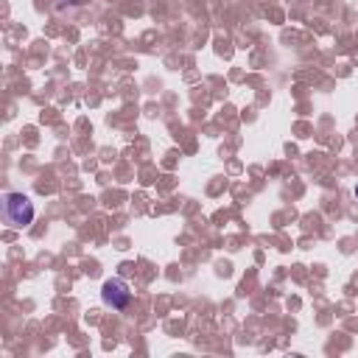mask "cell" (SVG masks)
<instances>
[{
    "label": "cell",
    "instance_id": "obj_1",
    "mask_svg": "<svg viewBox=\"0 0 358 358\" xmlns=\"http://www.w3.org/2000/svg\"><path fill=\"white\" fill-rule=\"evenodd\" d=\"M3 216L15 227H29L34 221V202L26 194H6L3 196Z\"/></svg>",
    "mask_w": 358,
    "mask_h": 358
},
{
    "label": "cell",
    "instance_id": "obj_2",
    "mask_svg": "<svg viewBox=\"0 0 358 358\" xmlns=\"http://www.w3.org/2000/svg\"><path fill=\"white\" fill-rule=\"evenodd\" d=\"M101 299H104L107 308L123 311V308L132 302V291H129V286H126L120 277H112V280H107V283L101 286Z\"/></svg>",
    "mask_w": 358,
    "mask_h": 358
},
{
    "label": "cell",
    "instance_id": "obj_3",
    "mask_svg": "<svg viewBox=\"0 0 358 358\" xmlns=\"http://www.w3.org/2000/svg\"><path fill=\"white\" fill-rule=\"evenodd\" d=\"M68 3H81V0H68Z\"/></svg>",
    "mask_w": 358,
    "mask_h": 358
},
{
    "label": "cell",
    "instance_id": "obj_4",
    "mask_svg": "<svg viewBox=\"0 0 358 358\" xmlns=\"http://www.w3.org/2000/svg\"><path fill=\"white\" fill-rule=\"evenodd\" d=\"M355 199H358V185H355Z\"/></svg>",
    "mask_w": 358,
    "mask_h": 358
}]
</instances>
